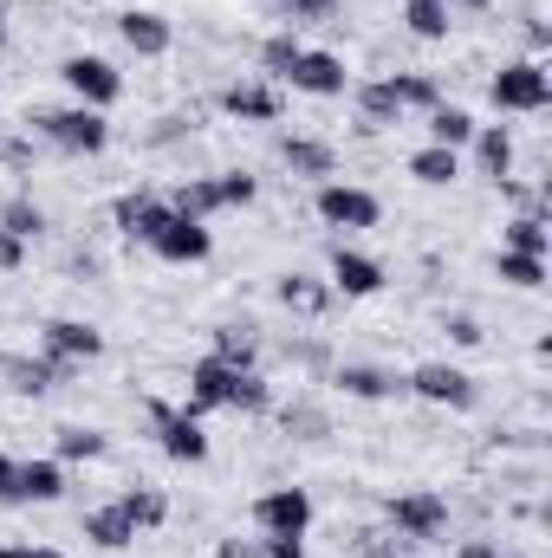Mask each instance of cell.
I'll return each mask as SVG.
<instances>
[{
  "instance_id": "29",
  "label": "cell",
  "mask_w": 552,
  "mask_h": 558,
  "mask_svg": "<svg viewBox=\"0 0 552 558\" xmlns=\"http://www.w3.org/2000/svg\"><path fill=\"white\" fill-rule=\"evenodd\" d=\"M279 156H286L299 175H332V149H325L319 137H286L279 143Z\"/></svg>"
},
{
  "instance_id": "20",
  "label": "cell",
  "mask_w": 552,
  "mask_h": 558,
  "mask_svg": "<svg viewBox=\"0 0 552 558\" xmlns=\"http://www.w3.org/2000/svg\"><path fill=\"white\" fill-rule=\"evenodd\" d=\"M274 292H279L286 312H305V318H319V312L332 305V286H325V279H305V274H286Z\"/></svg>"
},
{
  "instance_id": "24",
  "label": "cell",
  "mask_w": 552,
  "mask_h": 558,
  "mask_svg": "<svg viewBox=\"0 0 552 558\" xmlns=\"http://www.w3.org/2000/svg\"><path fill=\"white\" fill-rule=\"evenodd\" d=\"M65 494V468L59 461H20V500H59Z\"/></svg>"
},
{
  "instance_id": "40",
  "label": "cell",
  "mask_w": 552,
  "mask_h": 558,
  "mask_svg": "<svg viewBox=\"0 0 552 558\" xmlns=\"http://www.w3.org/2000/svg\"><path fill=\"white\" fill-rule=\"evenodd\" d=\"M261 558H305V546H299L292 533H267V539H261Z\"/></svg>"
},
{
  "instance_id": "16",
  "label": "cell",
  "mask_w": 552,
  "mask_h": 558,
  "mask_svg": "<svg viewBox=\"0 0 552 558\" xmlns=\"http://www.w3.org/2000/svg\"><path fill=\"white\" fill-rule=\"evenodd\" d=\"M221 111L241 118V124H279V92L274 85H261V78L228 85V92H221Z\"/></svg>"
},
{
  "instance_id": "37",
  "label": "cell",
  "mask_w": 552,
  "mask_h": 558,
  "mask_svg": "<svg viewBox=\"0 0 552 558\" xmlns=\"http://www.w3.org/2000/svg\"><path fill=\"white\" fill-rule=\"evenodd\" d=\"M391 85H397V105H416V111H435V105H442L435 78H422V72H410V78H391Z\"/></svg>"
},
{
  "instance_id": "12",
  "label": "cell",
  "mask_w": 552,
  "mask_h": 558,
  "mask_svg": "<svg viewBox=\"0 0 552 558\" xmlns=\"http://www.w3.org/2000/svg\"><path fill=\"white\" fill-rule=\"evenodd\" d=\"M228 390H235V364H221V357H202L195 371H189V416H208V410H228Z\"/></svg>"
},
{
  "instance_id": "39",
  "label": "cell",
  "mask_w": 552,
  "mask_h": 558,
  "mask_svg": "<svg viewBox=\"0 0 552 558\" xmlns=\"http://www.w3.org/2000/svg\"><path fill=\"white\" fill-rule=\"evenodd\" d=\"M338 0H286V20H332Z\"/></svg>"
},
{
  "instance_id": "46",
  "label": "cell",
  "mask_w": 552,
  "mask_h": 558,
  "mask_svg": "<svg viewBox=\"0 0 552 558\" xmlns=\"http://www.w3.org/2000/svg\"><path fill=\"white\" fill-rule=\"evenodd\" d=\"M455 558H501V553H494L488 539H468V546H461V553H455Z\"/></svg>"
},
{
  "instance_id": "33",
  "label": "cell",
  "mask_w": 552,
  "mask_h": 558,
  "mask_svg": "<svg viewBox=\"0 0 552 558\" xmlns=\"http://www.w3.org/2000/svg\"><path fill=\"white\" fill-rule=\"evenodd\" d=\"M274 403V390H267V377L261 371H235V390H228V410H267Z\"/></svg>"
},
{
  "instance_id": "49",
  "label": "cell",
  "mask_w": 552,
  "mask_h": 558,
  "mask_svg": "<svg viewBox=\"0 0 552 558\" xmlns=\"http://www.w3.org/2000/svg\"><path fill=\"white\" fill-rule=\"evenodd\" d=\"M377 558H397V553H377Z\"/></svg>"
},
{
  "instance_id": "21",
  "label": "cell",
  "mask_w": 552,
  "mask_h": 558,
  "mask_svg": "<svg viewBox=\"0 0 552 558\" xmlns=\"http://www.w3.org/2000/svg\"><path fill=\"white\" fill-rule=\"evenodd\" d=\"M475 156H481V169H488L494 182H507V169H514V137H507V124H475Z\"/></svg>"
},
{
  "instance_id": "43",
  "label": "cell",
  "mask_w": 552,
  "mask_h": 558,
  "mask_svg": "<svg viewBox=\"0 0 552 558\" xmlns=\"http://www.w3.org/2000/svg\"><path fill=\"white\" fill-rule=\"evenodd\" d=\"M20 260H26V241H13V234L0 228V274H13Z\"/></svg>"
},
{
  "instance_id": "9",
  "label": "cell",
  "mask_w": 552,
  "mask_h": 558,
  "mask_svg": "<svg viewBox=\"0 0 552 558\" xmlns=\"http://www.w3.org/2000/svg\"><path fill=\"white\" fill-rule=\"evenodd\" d=\"M39 344H46L52 364H92V357L105 351V331L85 325V318H52V325L39 331Z\"/></svg>"
},
{
  "instance_id": "36",
  "label": "cell",
  "mask_w": 552,
  "mask_h": 558,
  "mask_svg": "<svg viewBox=\"0 0 552 558\" xmlns=\"http://www.w3.org/2000/svg\"><path fill=\"white\" fill-rule=\"evenodd\" d=\"M299 52H305V46H299V39H292V33H274V39H267V46H261V65H267V78H286V72H292V59H299Z\"/></svg>"
},
{
  "instance_id": "3",
  "label": "cell",
  "mask_w": 552,
  "mask_h": 558,
  "mask_svg": "<svg viewBox=\"0 0 552 558\" xmlns=\"http://www.w3.org/2000/svg\"><path fill=\"white\" fill-rule=\"evenodd\" d=\"M39 124H46V137L59 143V149H72V156H98V149L111 143V118H105V111H92V105L46 111Z\"/></svg>"
},
{
  "instance_id": "8",
  "label": "cell",
  "mask_w": 552,
  "mask_h": 558,
  "mask_svg": "<svg viewBox=\"0 0 552 558\" xmlns=\"http://www.w3.org/2000/svg\"><path fill=\"white\" fill-rule=\"evenodd\" d=\"M149 247H156V260H169V267H195V260H208V247H215V234H208V221H189V215H169V221H163V234H156Z\"/></svg>"
},
{
  "instance_id": "1",
  "label": "cell",
  "mask_w": 552,
  "mask_h": 558,
  "mask_svg": "<svg viewBox=\"0 0 552 558\" xmlns=\"http://www.w3.org/2000/svg\"><path fill=\"white\" fill-rule=\"evenodd\" d=\"M59 78H65L72 98L92 105V111H111V105L124 98V72H118L111 59H98V52H72V59L59 65Z\"/></svg>"
},
{
  "instance_id": "34",
  "label": "cell",
  "mask_w": 552,
  "mask_h": 558,
  "mask_svg": "<svg viewBox=\"0 0 552 558\" xmlns=\"http://www.w3.org/2000/svg\"><path fill=\"white\" fill-rule=\"evenodd\" d=\"M501 279L520 286V292H533V286H547V260H533V254H501Z\"/></svg>"
},
{
  "instance_id": "23",
  "label": "cell",
  "mask_w": 552,
  "mask_h": 558,
  "mask_svg": "<svg viewBox=\"0 0 552 558\" xmlns=\"http://www.w3.org/2000/svg\"><path fill=\"white\" fill-rule=\"evenodd\" d=\"M358 111H364V124H371V131H391V124L404 118V105H397V85H391V78H377V85H358Z\"/></svg>"
},
{
  "instance_id": "17",
  "label": "cell",
  "mask_w": 552,
  "mask_h": 558,
  "mask_svg": "<svg viewBox=\"0 0 552 558\" xmlns=\"http://www.w3.org/2000/svg\"><path fill=\"white\" fill-rule=\"evenodd\" d=\"M338 390L358 397V403H384V397H397L404 384H397L391 371H377V364H345V371H338Z\"/></svg>"
},
{
  "instance_id": "38",
  "label": "cell",
  "mask_w": 552,
  "mask_h": 558,
  "mask_svg": "<svg viewBox=\"0 0 552 558\" xmlns=\"http://www.w3.org/2000/svg\"><path fill=\"white\" fill-rule=\"evenodd\" d=\"M215 189H221V208H248V202L261 195V189H254V175H221Z\"/></svg>"
},
{
  "instance_id": "6",
  "label": "cell",
  "mask_w": 552,
  "mask_h": 558,
  "mask_svg": "<svg viewBox=\"0 0 552 558\" xmlns=\"http://www.w3.org/2000/svg\"><path fill=\"white\" fill-rule=\"evenodd\" d=\"M149 422H156V441L169 461H208V435H202V416L189 410H169V403H149Z\"/></svg>"
},
{
  "instance_id": "11",
  "label": "cell",
  "mask_w": 552,
  "mask_h": 558,
  "mask_svg": "<svg viewBox=\"0 0 552 558\" xmlns=\"http://www.w3.org/2000/svg\"><path fill=\"white\" fill-rule=\"evenodd\" d=\"M118 39H124L137 59H163L169 39H176V26H169L156 7H131V13H118Z\"/></svg>"
},
{
  "instance_id": "4",
  "label": "cell",
  "mask_w": 552,
  "mask_h": 558,
  "mask_svg": "<svg viewBox=\"0 0 552 558\" xmlns=\"http://www.w3.org/2000/svg\"><path fill=\"white\" fill-rule=\"evenodd\" d=\"M404 390H416L422 403H442V410H475V377L468 371H455V364H416L410 377H404Z\"/></svg>"
},
{
  "instance_id": "22",
  "label": "cell",
  "mask_w": 552,
  "mask_h": 558,
  "mask_svg": "<svg viewBox=\"0 0 552 558\" xmlns=\"http://www.w3.org/2000/svg\"><path fill=\"white\" fill-rule=\"evenodd\" d=\"M410 175H416V182H429V189H448V182L461 175V149H442V143L416 149V156H410Z\"/></svg>"
},
{
  "instance_id": "35",
  "label": "cell",
  "mask_w": 552,
  "mask_h": 558,
  "mask_svg": "<svg viewBox=\"0 0 552 558\" xmlns=\"http://www.w3.org/2000/svg\"><path fill=\"white\" fill-rule=\"evenodd\" d=\"M0 228H7L13 241H33V234L46 228V215H39L33 202H7V208H0Z\"/></svg>"
},
{
  "instance_id": "15",
  "label": "cell",
  "mask_w": 552,
  "mask_h": 558,
  "mask_svg": "<svg viewBox=\"0 0 552 558\" xmlns=\"http://www.w3.org/2000/svg\"><path fill=\"white\" fill-rule=\"evenodd\" d=\"M332 292L371 299V292H384V267H377L371 254H358V247H338V254H332Z\"/></svg>"
},
{
  "instance_id": "41",
  "label": "cell",
  "mask_w": 552,
  "mask_h": 558,
  "mask_svg": "<svg viewBox=\"0 0 552 558\" xmlns=\"http://www.w3.org/2000/svg\"><path fill=\"white\" fill-rule=\"evenodd\" d=\"M0 507H20V461L0 454Z\"/></svg>"
},
{
  "instance_id": "32",
  "label": "cell",
  "mask_w": 552,
  "mask_h": 558,
  "mask_svg": "<svg viewBox=\"0 0 552 558\" xmlns=\"http://www.w3.org/2000/svg\"><path fill=\"white\" fill-rule=\"evenodd\" d=\"M118 507L131 513V526H137V533H143V526H163V520H169V500H163L156 487H137V494H124Z\"/></svg>"
},
{
  "instance_id": "18",
  "label": "cell",
  "mask_w": 552,
  "mask_h": 558,
  "mask_svg": "<svg viewBox=\"0 0 552 558\" xmlns=\"http://www.w3.org/2000/svg\"><path fill=\"white\" fill-rule=\"evenodd\" d=\"M85 539L92 546H105V553H124L131 539H137V526H131V513L111 500V507H98V513H85Z\"/></svg>"
},
{
  "instance_id": "10",
  "label": "cell",
  "mask_w": 552,
  "mask_h": 558,
  "mask_svg": "<svg viewBox=\"0 0 552 558\" xmlns=\"http://www.w3.org/2000/svg\"><path fill=\"white\" fill-rule=\"evenodd\" d=\"M286 85L292 92H305V98H345V59L338 52H299L292 59V72H286Z\"/></svg>"
},
{
  "instance_id": "45",
  "label": "cell",
  "mask_w": 552,
  "mask_h": 558,
  "mask_svg": "<svg viewBox=\"0 0 552 558\" xmlns=\"http://www.w3.org/2000/svg\"><path fill=\"white\" fill-rule=\"evenodd\" d=\"M0 558H65V553H52V546H7Z\"/></svg>"
},
{
  "instance_id": "13",
  "label": "cell",
  "mask_w": 552,
  "mask_h": 558,
  "mask_svg": "<svg viewBox=\"0 0 552 558\" xmlns=\"http://www.w3.org/2000/svg\"><path fill=\"white\" fill-rule=\"evenodd\" d=\"M391 520H397V533H410V539H435V533L448 526V500H442V494H397V500H391Z\"/></svg>"
},
{
  "instance_id": "28",
  "label": "cell",
  "mask_w": 552,
  "mask_h": 558,
  "mask_svg": "<svg viewBox=\"0 0 552 558\" xmlns=\"http://www.w3.org/2000/svg\"><path fill=\"white\" fill-rule=\"evenodd\" d=\"M208 357H221V364H235V371H254V325H221Z\"/></svg>"
},
{
  "instance_id": "42",
  "label": "cell",
  "mask_w": 552,
  "mask_h": 558,
  "mask_svg": "<svg viewBox=\"0 0 552 558\" xmlns=\"http://www.w3.org/2000/svg\"><path fill=\"white\" fill-rule=\"evenodd\" d=\"M442 331H448V338H455V344H481V325H475V318H468V312H455V318H448V325H442Z\"/></svg>"
},
{
  "instance_id": "50",
  "label": "cell",
  "mask_w": 552,
  "mask_h": 558,
  "mask_svg": "<svg viewBox=\"0 0 552 558\" xmlns=\"http://www.w3.org/2000/svg\"><path fill=\"white\" fill-rule=\"evenodd\" d=\"M0 553H7V546H0Z\"/></svg>"
},
{
  "instance_id": "14",
  "label": "cell",
  "mask_w": 552,
  "mask_h": 558,
  "mask_svg": "<svg viewBox=\"0 0 552 558\" xmlns=\"http://www.w3.org/2000/svg\"><path fill=\"white\" fill-rule=\"evenodd\" d=\"M111 215H118V228H124L131 241H143V247H149V241L163 234V221H169L176 208H169V195H149V189H137V195H124V202H118Z\"/></svg>"
},
{
  "instance_id": "48",
  "label": "cell",
  "mask_w": 552,
  "mask_h": 558,
  "mask_svg": "<svg viewBox=\"0 0 552 558\" xmlns=\"http://www.w3.org/2000/svg\"><path fill=\"white\" fill-rule=\"evenodd\" d=\"M448 7H488V0H448Z\"/></svg>"
},
{
  "instance_id": "25",
  "label": "cell",
  "mask_w": 552,
  "mask_h": 558,
  "mask_svg": "<svg viewBox=\"0 0 552 558\" xmlns=\"http://www.w3.org/2000/svg\"><path fill=\"white\" fill-rule=\"evenodd\" d=\"M429 137L442 143V149H461V143H475V118L461 105H435L429 111Z\"/></svg>"
},
{
  "instance_id": "5",
  "label": "cell",
  "mask_w": 552,
  "mask_h": 558,
  "mask_svg": "<svg viewBox=\"0 0 552 558\" xmlns=\"http://www.w3.org/2000/svg\"><path fill=\"white\" fill-rule=\"evenodd\" d=\"M254 526H261V533H292V539H305V526H312V494H305V487H267V494L254 500Z\"/></svg>"
},
{
  "instance_id": "47",
  "label": "cell",
  "mask_w": 552,
  "mask_h": 558,
  "mask_svg": "<svg viewBox=\"0 0 552 558\" xmlns=\"http://www.w3.org/2000/svg\"><path fill=\"white\" fill-rule=\"evenodd\" d=\"M0 39H7V0H0Z\"/></svg>"
},
{
  "instance_id": "31",
  "label": "cell",
  "mask_w": 552,
  "mask_h": 558,
  "mask_svg": "<svg viewBox=\"0 0 552 558\" xmlns=\"http://www.w3.org/2000/svg\"><path fill=\"white\" fill-rule=\"evenodd\" d=\"M98 454H111L105 428H59V461H98Z\"/></svg>"
},
{
  "instance_id": "19",
  "label": "cell",
  "mask_w": 552,
  "mask_h": 558,
  "mask_svg": "<svg viewBox=\"0 0 552 558\" xmlns=\"http://www.w3.org/2000/svg\"><path fill=\"white\" fill-rule=\"evenodd\" d=\"M65 371H72V364H52V357H39V364H33V357H7V384H13L20 397H46Z\"/></svg>"
},
{
  "instance_id": "30",
  "label": "cell",
  "mask_w": 552,
  "mask_h": 558,
  "mask_svg": "<svg viewBox=\"0 0 552 558\" xmlns=\"http://www.w3.org/2000/svg\"><path fill=\"white\" fill-rule=\"evenodd\" d=\"M404 20H410L416 39H448V26H455V20H448V0H410Z\"/></svg>"
},
{
  "instance_id": "27",
  "label": "cell",
  "mask_w": 552,
  "mask_h": 558,
  "mask_svg": "<svg viewBox=\"0 0 552 558\" xmlns=\"http://www.w3.org/2000/svg\"><path fill=\"white\" fill-rule=\"evenodd\" d=\"M169 208L189 215V221H208V215H221V189H215V182H182V189L169 195Z\"/></svg>"
},
{
  "instance_id": "26",
  "label": "cell",
  "mask_w": 552,
  "mask_h": 558,
  "mask_svg": "<svg viewBox=\"0 0 552 558\" xmlns=\"http://www.w3.org/2000/svg\"><path fill=\"white\" fill-rule=\"evenodd\" d=\"M552 234H547V215H514L507 221V254H533V260H547Z\"/></svg>"
},
{
  "instance_id": "7",
  "label": "cell",
  "mask_w": 552,
  "mask_h": 558,
  "mask_svg": "<svg viewBox=\"0 0 552 558\" xmlns=\"http://www.w3.org/2000/svg\"><path fill=\"white\" fill-rule=\"evenodd\" d=\"M377 195L371 189H351V182H319V221L332 228H377Z\"/></svg>"
},
{
  "instance_id": "44",
  "label": "cell",
  "mask_w": 552,
  "mask_h": 558,
  "mask_svg": "<svg viewBox=\"0 0 552 558\" xmlns=\"http://www.w3.org/2000/svg\"><path fill=\"white\" fill-rule=\"evenodd\" d=\"M215 558H261V546H254V539H221Z\"/></svg>"
},
{
  "instance_id": "2",
  "label": "cell",
  "mask_w": 552,
  "mask_h": 558,
  "mask_svg": "<svg viewBox=\"0 0 552 558\" xmlns=\"http://www.w3.org/2000/svg\"><path fill=\"white\" fill-rule=\"evenodd\" d=\"M488 98H494L501 111H547L552 105L547 65H540V59H514V65H501L494 85H488Z\"/></svg>"
}]
</instances>
